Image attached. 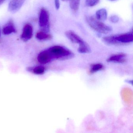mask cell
Segmentation results:
<instances>
[{
    "label": "cell",
    "mask_w": 133,
    "mask_h": 133,
    "mask_svg": "<svg viewBox=\"0 0 133 133\" xmlns=\"http://www.w3.org/2000/svg\"><path fill=\"white\" fill-rule=\"evenodd\" d=\"M70 8L74 11H77L79 9L80 0H69Z\"/></svg>",
    "instance_id": "9a60e30c"
},
{
    "label": "cell",
    "mask_w": 133,
    "mask_h": 133,
    "mask_svg": "<svg viewBox=\"0 0 133 133\" xmlns=\"http://www.w3.org/2000/svg\"><path fill=\"white\" fill-rule=\"evenodd\" d=\"M38 61L42 64H46L49 63L52 59L49 52L47 50L40 52L37 57Z\"/></svg>",
    "instance_id": "52a82bcc"
},
{
    "label": "cell",
    "mask_w": 133,
    "mask_h": 133,
    "mask_svg": "<svg viewBox=\"0 0 133 133\" xmlns=\"http://www.w3.org/2000/svg\"><path fill=\"white\" fill-rule=\"evenodd\" d=\"M87 22L91 28L101 34H108L112 31V29L94 17H88Z\"/></svg>",
    "instance_id": "6da1fadb"
},
{
    "label": "cell",
    "mask_w": 133,
    "mask_h": 133,
    "mask_svg": "<svg viewBox=\"0 0 133 133\" xmlns=\"http://www.w3.org/2000/svg\"><path fill=\"white\" fill-rule=\"evenodd\" d=\"M65 35L72 42L77 44V43L79 45L84 42L79 36L72 31H66L65 32Z\"/></svg>",
    "instance_id": "ba28073f"
},
{
    "label": "cell",
    "mask_w": 133,
    "mask_h": 133,
    "mask_svg": "<svg viewBox=\"0 0 133 133\" xmlns=\"http://www.w3.org/2000/svg\"><path fill=\"white\" fill-rule=\"evenodd\" d=\"M25 1V0H12L8 6L9 11L12 13L17 12Z\"/></svg>",
    "instance_id": "8992f818"
},
{
    "label": "cell",
    "mask_w": 133,
    "mask_h": 133,
    "mask_svg": "<svg viewBox=\"0 0 133 133\" xmlns=\"http://www.w3.org/2000/svg\"><path fill=\"white\" fill-rule=\"evenodd\" d=\"M63 1H68V0H62Z\"/></svg>",
    "instance_id": "7402d4cb"
},
{
    "label": "cell",
    "mask_w": 133,
    "mask_h": 133,
    "mask_svg": "<svg viewBox=\"0 0 133 133\" xmlns=\"http://www.w3.org/2000/svg\"><path fill=\"white\" fill-rule=\"evenodd\" d=\"M33 36V28L30 24H27L24 25L21 38L24 42L30 40Z\"/></svg>",
    "instance_id": "277c9868"
},
{
    "label": "cell",
    "mask_w": 133,
    "mask_h": 133,
    "mask_svg": "<svg viewBox=\"0 0 133 133\" xmlns=\"http://www.w3.org/2000/svg\"><path fill=\"white\" fill-rule=\"evenodd\" d=\"M16 32V29L12 20H10L3 29V33L4 35H9Z\"/></svg>",
    "instance_id": "9c48e42d"
},
{
    "label": "cell",
    "mask_w": 133,
    "mask_h": 133,
    "mask_svg": "<svg viewBox=\"0 0 133 133\" xmlns=\"http://www.w3.org/2000/svg\"><path fill=\"white\" fill-rule=\"evenodd\" d=\"M103 40L104 42L110 45H115L119 43L116 40V35L104 37L103 38Z\"/></svg>",
    "instance_id": "5bb4252c"
},
{
    "label": "cell",
    "mask_w": 133,
    "mask_h": 133,
    "mask_svg": "<svg viewBox=\"0 0 133 133\" xmlns=\"http://www.w3.org/2000/svg\"><path fill=\"white\" fill-rule=\"evenodd\" d=\"M39 23L42 31L48 32L49 31V14L45 8H42L39 14Z\"/></svg>",
    "instance_id": "3957f363"
},
{
    "label": "cell",
    "mask_w": 133,
    "mask_h": 133,
    "mask_svg": "<svg viewBox=\"0 0 133 133\" xmlns=\"http://www.w3.org/2000/svg\"><path fill=\"white\" fill-rule=\"evenodd\" d=\"M36 37L37 39L39 40H50L52 38V36L51 35L42 31L37 32Z\"/></svg>",
    "instance_id": "7c38bea8"
},
{
    "label": "cell",
    "mask_w": 133,
    "mask_h": 133,
    "mask_svg": "<svg viewBox=\"0 0 133 133\" xmlns=\"http://www.w3.org/2000/svg\"><path fill=\"white\" fill-rule=\"evenodd\" d=\"M119 18L116 15L112 16L110 18V21L112 23H117L119 21Z\"/></svg>",
    "instance_id": "d6986e66"
},
{
    "label": "cell",
    "mask_w": 133,
    "mask_h": 133,
    "mask_svg": "<svg viewBox=\"0 0 133 133\" xmlns=\"http://www.w3.org/2000/svg\"><path fill=\"white\" fill-rule=\"evenodd\" d=\"M5 0H0V5L3 3L5 1Z\"/></svg>",
    "instance_id": "44dd1931"
},
{
    "label": "cell",
    "mask_w": 133,
    "mask_h": 133,
    "mask_svg": "<svg viewBox=\"0 0 133 133\" xmlns=\"http://www.w3.org/2000/svg\"><path fill=\"white\" fill-rule=\"evenodd\" d=\"M78 51L81 53H89L91 52V49L89 45L85 42H84L79 45Z\"/></svg>",
    "instance_id": "4fadbf2b"
},
{
    "label": "cell",
    "mask_w": 133,
    "mask_h": 133,
    "mask_svg": "<svg viewBox=\"0 0 133 133\" xmlns=\"http://www.w3.org/2000/svg\"><path fill=\"white\" fill-rule=\"evenodd\" d=\"M48 50L52 59H66L72 56V53L70 50L60 46H52Z\"/></svg>",
    "instance_id": "7a4b0ae2"
},
{
    "label": "cell",
    "mask_w": 133,
    "mask_h": 133,
    "mask_svg": "<svg viewBox=\"0 0 133 133\" xmlns=\"http://www.w3.org/2000/svg\"><path fill=\"white\" fill-rule=\"evenodd\" d=\"M96 18L100 21H104L107 18V11L104 8L99 9L96 11Z\"/></svg>",
    "instance_id": "8fae6325"
},
{
    "label": "cell",
    "mask_w": 133,
    "mask_h": 133,
    "mask_svg": "<svg viewBox=\"0 0 133 133\" xmlns=\"http://www.w3.org/2000/svg\"><path fill=\"white\" fill-rule=\"evenodd\" d=\"M0 36H1V30H0Z\"/></svg>",
    "instance_id": "cb8c5ba5"
},
{
    "label": "cell",
    "mask_w": 133,
    "mask_h": 133,
    "mask_svg": "<svg viewBox=\"0 0 133 133\" xmlns=\"http://www.w3.org/2000/svg\"><path fill=\"white\" fill-rule=\"evenodd\" d=\"M99 0H85V4L88 6L93 7L97 5Z\"/></svg>",
    "instance_id": "ac0fdd59"
},
{
    "label": "cell",
    "mask_w": 133,
    "mask_h": 133,
    "mask_svg": "<svg viewBox=\"0 0 133 133\" xmlns=\"http://www.w3.org/2000/svg\"><path fill=\"white\" fill-rule=\"evenodd\" d=\"M103 68V66L102 64L100 63H96L92 64L91 67L90 73H93L97 72L101 70Z\"/></svg>",
    "instance_id": "2e32d148"
},
{
    "label": "cell",
    "mask_w": 133,
    "mask_h": 133,
    "mask_svg": "<svg viewBox=\"0 0 133 133\" xmlns=\"http://www.w3.org/2000/svg\"><path fill=\"white\" fill-rule=\"evenodd\" d=\"M126 55L124 54H119L111 56L107 59V62L117 63H123L126 61Z\"/></svg>",
    "instance_id": "30bf717a"
},
{
    "label": "cell",
    "mask_w": 133,
    "mask_h": 133,
    "mask_svg": "<svg viewBox=\"0 0 133 133\" xmlns=\"http://www.w3.org/2000/svg\"><path fill=\"white\" fill-rule=\"evenodd\" d=\"M55 5L56 9L59 10L60 6L59 0H55Z\"/></svg>",
    "instance_id": "ffe728a7"
},
{
    "label": "cell",
    "mask_w": 133,
    "mask_h": 133,
    "mask_svg": "<svg viewBox=\"0 0 133 133\" xmlns=\"http://www.w3.org/2000/svg\"><path fill=\"white\" fill-rule=\"evenodd\" d=\"M45 70V69L44 67L43 66H38L34 68L32 71L36 74L42 75L44 74Z\"/></svg>",
    "instance_id": "e0dca14e"
},
{
    "label": "cell",
    "mask_w": 133,
    "mask_h": 133,
    "mask_svg": "<svg viewBox=\"0 0 133 133\" xmlns=\"http://www.w3.org/2000/svg\"><path fill=\"white\" fill-rule=\"evenodd\" d=\"M109 1H116V0H109Z\"/></svg>",
    "instance_id": "603a6c76"
},
{
    "label": "cell",
    "mask_w": 133,
    "mask_h": 133,
    "mask_svg": "<svg viewBox=\"0 0 133 133\" xmlns=\"http://www.w3.org/2000/svg\"><path fill=\"white\" fill-rule=\"evenodd\" d=\"M116 39L118 43H129L133 41V32H129L119 35H116Z\"/></svg>",
    "instance_id": "5b68a950"
}]
</instances>
